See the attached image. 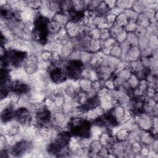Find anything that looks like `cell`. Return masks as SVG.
<instances>
[{
    "label": "cell",
    "mask_w": 158,
    "mask_h": 158,
    "mask_svg": "<svg viewBox=\"0 0 158 158\" xmlns=\"http://www.w3.org/2000/svg\"><path fill=\"white\" fill-rule=\"evenodd\" d=\"M15 118L22 123H27L31 120L30 115L27 110L24 108L19 109L18 110L14 112Z\"/></svg>",
    "instance_id": "obj_6"
},
{
    "label": "cell",
    "mask_w": 158,
    "mask_h": 158,
    "mask_svg": "<svg viewBox=\"0 0 158 158\" xmlns=\"http://www.w3.org/2000/svg\"><path fill=\"white\" fill-rule=\"evenodd\" d=\"M28 148V146L26 142H20L14 146L12 149V152L15 156H20L21 154H23V152H25Z\"/></svg>",
    "instance_id": "obj_9"
},
{
    "label": "cell",
    "mask_w": 158,
    "mask_h": 158,
    "mask_svg": "<svg viewBox=\"0 0 158 158\" xmlns=\"http://www.w3.org/2000/svg\"><path fill=\"white\" fill-rule=\"evenodd\" d=\"M70 135L67 132L59 133L54 140L49 145V152L52 154H57L61 151L69 143Z\"/></svg>",
    "instance_id": "obj_2"
},
{
    "label": "cell",
    "mask_w": 158,
    "mask_h": 158,
    "mask_svg": "<svg viewBox=\"0 0 158 158\" xmlns=\"http://www.w3.org/2000/svg\"><path fill=\"white\" fill-rule=\"evenodd\" d=\"M48 20L43 17H38L35 21V35L41 43H45L48 36Z\"/></svg>",
    "instance_id": "obj_3"
},
{
    "label": "cell",
    "mask_w": 158,
    "mask_h": 158,
    "mask_svg": "<svg viewBox=\"0 0 158 158\" xmlns=\"http://www.w3.org/2000/svg\"><path fill=\"white\" fill-rule=\"evenodd\" d=\"M13 117H14V112L11 107L6 108L1 114V119L4 122L10 120Z\"/></svg>",
    "instance_id": "obj_11"
},
{
    "label": "cell",
    "mask_w": 158,
    "mask_h": 158,
    "mask_svg": "<svg viewBox=\"0 0 158 158\" xmlns=\"http://www.w3.org/2000/svg\"><path fill=\"white\" fill-rule=\"evenodd\" d=\"M27 54L25 52L11 50L6 51L4 53V59H2L4 64H9L14 67L19 66L25 60Z\"/></svg>",
    "instance_id": "obj_4"
},
{
    "label": "cell",
    "mask_w": 158,
    "mask_h": 158,
    "mask_svg": "<svg viewBox=\"0 0 158 158\" xmlns=\"http://www.w3.org/2000/svg\"><path fill=\"white\" fill-rule=\"evenodd\" d=\"M50 112L48 110H43L40 112L37 115V120L39 123L45 125L49 122Z\"/></svg>",
    "instance_id": "obj_10"
},
{
    "label": "cell",
    "mask_w": 158,
    "mask_h": 158,
    "mask_svg": "<svg viewBox=\"0 0 158 158\" xmlns=\"http://www.w3.org/2000/svg\"><path fill=\"white\" fill-rule=\"evenodd\" d=\"M83 64L80 61H69L66 66L67 75L72 78H75L79 76L82 71Z\"/></svg>",
    "instance_id": "obj_5"
},
{
    "label": "cell",
    "mask_w": 158,
    "mask_h": 158,
    "mask_svg": "<svg viewBox=\"0 0 158 158\" xmlns=\"http://www.w3.org/2000/svg\"><path fill=\"white\" fill-rule=\"evenodd\" d=\"M50 76L54 82H62L66 78V74L65 72L58 67H54L50 72Z\"/></svg>",
    "instance_id": "obj_7"
},
{
    "label": "cell",
    "mask_w": 158,
    "mask_h": 158,
    "mask_svg": "<svg viewBox=\"0 0 158 158\" xmlns=\"http://www.w3.org/2000/svg\"><path fill=\"white\" fill-rule=\"evenodd\" d=\"M10 89L14 93L17 94H23L27 93L28 91V87L24 83L20 81H14L11 83L10 86Z\"/></svg>",
    "instance_id": "obj_8"
},
{
    "label": "cell",
    "mask_w": 158,
    "mask_h": 158,
    "mask_svg": "<svg viewBox=\"0 0 158 158\" xmlns=\"http://www.w3.org/2000/svg\"><path fill=\"white\" fill-rule=\"evenodd\" d=\"M90 123L86 120L74 119L70 123V130L72 134L80 137H89Z\"/></svg>",
    "instance_id": "obj_1"
}]
</instances>
